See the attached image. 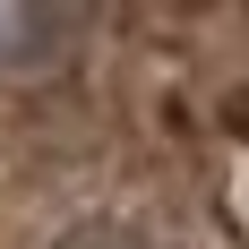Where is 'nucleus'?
Returning <instances> with one entry per match:
<instances>
[{"label": "nucleus", "mask_w": 249, "mask_h": 249, "mask_svg": "<svg viewBox=\"0 0 249 249\" xmlns=\"http://www.w3.org/2000/svg\"><path fill=\"white\" fill-rule=\"evenodd\" d=\"M0 249H249V9H9Z\"/></svg>", "instance_id": "1"}]
</instances>
